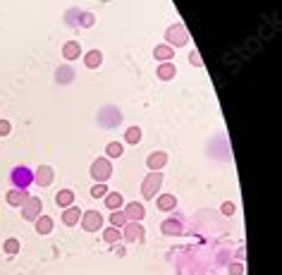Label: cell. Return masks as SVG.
<instances>
[{"instance_id": "cell-1", "label": "cell", "mask_w": 282, "mask_h": 275, "mask_svg": "<svg viewBox=\"0 0 282 275\" xmlns=\"http://www.w3.org/2000/svg\"><path fill=\"white\" fill-rule=\"evenodd\" d=\"M165 41H168L170 48H182V46H187L189 43V31L184 24H172L168 27V31H165Z\"/></svg>"}, {"instance_id": "cell-2", "label": "cell", "mask_w": 282, "mask_h": 275, "mask_svg": "<svg viewBox=\"0 0 282 275\" xmlns=\"http://www.w3.org/2000/svg\"><path fill=\"white\" fill-rule=\"evenodd\" d=\"M89 172H91V180H96V182H108L110 175H113L110 158H96L91 163V167H89Z\"/></svg>"}, {"instance_id": "cell-3", "label": "cell", "mask_w": 282, "mask_h": 275, "mask_svg": "<svg viewBox=\"0 0 282 275\" xmlns=\"http://www.w3.org/2000/svg\"><path fill=\"white\" fill-rule=\"evenodd\" d=\"M160 187H163V175L160 172H149L141 182V196L144 199H155Z\"/></svg>"}, {"instance_id": "cell-4", "label": "cell", "mask_w": 282, "mask_h": 275, "mask_svg": "<svg viewBox=\"0 0 282 275\" xmlns=\"http://www.w3.org/2000/svg\"><path fill=\"white\" fill-rule=\"evenodd\" d=\"M103 222H105V218L101 216V211H84L81 213V230L84 232H98V230H103Z\"/></svg>"}, {"instance_id": "cell-5", "label": "cell", "mask_w": 282, "mask_h": 275, "mask_svg": "<svg viewBox=\"0 0 282 275\" xmlns=\"http://www.w3.org/2000/svg\"><path fill=\"white\" fill-rule=\"evenodd\" d=\"M10 180L15 184V189H29V184L34 182V172L26 167V165H17L10 175Z\"/></svg>"}, {"instance_id": "cell-6", "label": "cell", "mask_w": 282, "mask_h": 275, "mask_svg": "<svg viewBox=\"0 0 282 275\" xmlns=\"http://www.w3.org/2000/svg\"><path fill=\"white\" fill-rule=\"evenodd\" d=\"M41 208H43V201L36 199V196H29L26 201L22 203V218L24 220H36L41 216Z\"/></svg>"}, {"instance_id": "cell-7", "label": "cell", "mask_w": 282, "mask_h": 275, "mask_svg": "<svg viewBox=\"0 0 282 275\" xmlns=\"http://www.w3.org/2000/svg\"><path fill=\"white\" fill-rule=\"evenodd\" d=\"M144 237H146V230H144L141 222H127L122 227V239L125 242H144Z\"/></svg>"}, {"instance_id": "cell-8", "label": "cell", "mask_w": 282, "mask_h": 275, "mask_svg": "<svg viewBox=\"0 0 282 275\" xmlns=\"http://www.w3.org/2000/svg\"><path fill=\"white\" fill-rule=\"evenodd\" d=\"M125 218H127V222H141V220L146 218V208H144V203L141 201H129L127 206H125Z\"/></svg>"}, {"instance_id": "cell-9", "label": "cell", "mask_w": 282, "mask_h": 275, "mask_svg": "<svg viewBox=\"0 0 282 275\" xmlns=\"http://www.w3.org/2000/svg\"><path fill=\"white\" fill-rule=\"evenodd\" d=\"M55 180V170L51 167V165H38L36 172H34V182L38 187H51Z\"/></svg>"}, {"instance_id": "cell-10", "label": "cell", "mask_w": 282, "mask_h": 275, "mask_svg": "<svg viewBox=\"0 0 282 275\" xmlns=\"http://www.w3.org/2000/svg\"><path fill=\"white\" fill-rule=\"evenodd\" d=\"M146 165H149L151 172H160L168 165V153L165 151H153V153H149V158H146Z\"/></svg>"}, {"instance_id": "cell-11", "label": "cell", "mask_w": 282, "mask_h": 275, "mask_svg": "<svg viewBox=\"0 0 282 275\" xmlns=\"http://www.w3.org/2000/svg\"><path fill=\"white\" fill-rule=\"evenodd\" d=\"M155 208H158L160 213L175 211V208H177V196H175V194H158V196H155Z\"/></svg>"}, {"instance_id": "cell-12", "label": "cell", "mask_w": 282, "mask_h": 275, "mask_svg": "<svg viewBox=\"0 0 282 275\" xmlns=\"http://www.w3.org/2000/svg\"><path fill=\"white\" fill-rule=\"evenodd\" d=\"M155 77L160 79V82H170V79H175L177 77V65L170 60V62H160L158 67H155Z\"/></svg>"}, {"instance_id": "cell-13", "label": "cell", "mask_w": 282, "mask_h": 275, "mask_svg": "<svg viewBox=\"0 0 282 275\" xmlns=\"http://www.w3.org/2000/svg\"><path fill=\"white\" fill-rule=\"evenodd\" d=\"M160 232H163L165 237H179V235H182V222L177 218H165L163 225H160Z\"/></svg>"}, {"instance_id": "cell-14", "label": "cell", "mask_w": 282, "mask_h": 275, "mask_svg": "<svg viewBox=\"0 0 282 275\" xmlns=\"http://www.w3.org/2000/svg\"><path fill=\"white\" fill-rule=\"evenodd\" d=\"M29 196H31V194H29L26 189H15V187H12V189L7 192V196H5V199H7V203H10V206H15V208H22V203L26 201Z\"/></svg>"}, {"instance_id": "cell-15", "label": "cell", "mask_w": 282, "mask_h": 275, "mask_svg": "<svg viewBox=\"0 0 282 275\" xmlns=\"http://www.w3.org/2000/svg\"><path fill=\"white\" fill-rule=\"evenodd\" d=\"M62 57H65L67 62L79 60V57H81V43H79V41H67V43L62 46Z\"/></svg>"}, {"instance_id": "cell-16", "label": "cell", "mask_w": 282, "mask_h": 275, "mask_svg": "<svg viewBox=\"0 0 282 275\" xmlns=\"http://www.w3.org/2000/svg\"><path fill=\"white\" fill-rule=\"evenodd\" d=\"M34 227H36L38 235H51L53 227H55V222H53L51 216H38V218L34 220Z\"/></svg>"}, {"instance_id": "cell-17", "label": "cell", "mask_w": 282, "mask_h": 275, "mask_svg": "<svg viewBox=\"0 0 282 275\" xmlns=\"http://www.w3.org/2000/svg\"><path fill=\"white\" fill-rule=\"evenodd\" d=\"M103 201L108 206V211H120V208L125 206V196H122L120 192H108V194L103 196Z\"/></svg>"}, {"instance_id": "cell-18", "label": "cell", "mask_w": 282, "mask_h": 275, "mask_svg": "<svg viewBox=\"0 0 282 275\" xmlns=\"http://www.w3.org/2000/svg\"><path fill=\"white\" fill-rule=\"evenodd\" d=\"M79 220H81V211H79V206H70V208H65V211H62V222H65L67 227H75Z\"/></svg>"}, {"instance_id": "cell-19", "label": "cell", "mask_w": 282, "mask_h": 275, "mask_svg": "<svg viewBox=\"0 0 282 275\" xmlns=\"http://www.w3.org/2000/svg\"><path fill=\"white\" fill-rule=\"evenodd\" d=\"M55 203L62 211L70 208V206H75V192H72V189H60L55 194Z\"/></svg>"}, {"instance_id": "cell-20", "label": "cell", "mask_w": 282, "mask_h": 275, "mask_svg": "<svg viewBox=\"0 0 282 275\" xmlns=\"http://www.w3.org/2000/svg\"><path fill=\"white\" fill-rule=\"evenodd\" d=\"M84 65L89 67V70H98L101 65H103V53L94 48V51H89V53H84Z\"/></svg>"}, {"instance_id": "cell-21", "label": "cell", "mask_w": 282, "mask_h": 275, "mask_svg": "<svg viewBox=\"0 0 282 275\" xmlns=\"http://www.w3.org/2000/svg\"><path fill=\"white\" fill-rule=\"evenodd\" d=\"M153 57L160 60V62H170V60L175 57V48H170L168 43H160V46L153 48Z\"/></svg>"}, {"instance_id": "cell-22", "label": "cell", "mask_w": 282, "mask_h": 275, "mask_svg": "<svg viewBox=\"0 0 282 275\" xmlns=\"http://www.w3.org/2000/svg\"><path fill=\"white\" fill-rule=\"evenodd\" d=\"M19 249H22V242H19L17 237H7L2 242V251H5L7 256H17Z\"/></svg>"}, {"instance_id": "cell-23", "label": "cell", "mask_w": 282, "mask_h": 275, "mask_svg": "<svg viewBox=\"0 0 282 275\" xmlns=\"http://www.w3.org/2000/svg\"><path fill=\"white\" fill-rule=\"evenodd\" d=\"M125 153V144L122 141H110L105 146V158H120Z\"/></svg>"}, {"instance_id": "cell-24", "label": "cell", "mask_w": 282, "mask_h": 275, "mask_svg": "<svg viewBox=\"0 0 282 275\" xmlns=\"http://www.w3.org/2000/svg\"><path fill=\"white\" fill-rule=\"evenodd\" d=\"M108 222H110V227H117V230H122V227L127 225V218H125L122 208H120V211H110V218H108Z\"/></svg>"}, {"instance_id": "cell-25", "label": "cell", "mask_w": 282, "mask_h": 275, "mask_svg": "<svg viewBox=\"0 0 282 275\" xmlns=\"http://www.w3.org/2000/svg\"><path fill=\"white\" fill-rule=\"evenodd\" d=\"M103 239L108 242V244H117L120 239H122V230H117V227H103Z\"/></svg>"}, {"instance_id": "cell-26", "label": "cell", "mask_w": 282, "mask_h": 275, "mask_svg": "<svg viewBox=\"0 0 282 275\" xmlns=\"http://www.w3.org/2000/svg\"><path fill=\"white\" fill-rule=\"evenodd\" d=\"M125 141L136 146V144L141 141V129L136 127V125H134V127H127V129H125Z\"/></svg>"}, {"instance_id": "cell-27", "label": "cell", "mask_w": 282, "mask_h": 275, "mask_svg": "<svg viewBox=\"0 0 282 275\" xmlns=\"http://www.w3.org/2000/svg\"><path fill=\"white\" fill-rule=\"evenodd\" d=\"M108 192H110V189L105 187V182H96L94 187H91V196H94V199H103Z\"/></svg>"}, {"instance_id": "cell-28", "label": "cell", "mask_w": 282, "mask_h": 275, "mask_svg": "<svg viewBox=\"0 0 282 275\" xmlns=\"http://www.w3.org/2000/svg\"><path fill=\"white\" fill-rule=\"evenodd\" d=\"M96 24V17L91 15V12H79V27H94Z\"/></svg>"}, {"instance_id": "cell-29", "label": "cell", "mask_w": 282, "mask_h": 275, "mask_svg": "<svg viewBox=\"0 0 282 275\" xmlns=\"http://www.w3.org/2000/svg\"><path fill=\"white\" fill-rule=\"evenodd\" d=\"M72 77H75V74H72V70H70V67L57 70V82H60V84H70V82H72Z\"/></svg>"}, {"instance_id": "cell-30", "label": "cell", "mask_w": 282, "mask_h": 275, "mask_svg": "<svg viewBox=\"0 0 282 275\" xmlns=\"http://www.w3.org/2000/svg\"><path fill=\"white\" fill-rule=\"evenodd\" d=\"M220 211H223V216H234V211H237V206L232 201H225L223 206H220Z\"/></svg>"}, {"instance_id": "cell-31", "label": "cell", "mask_w": 282, "mask_h": 275, "mask_svg": "<svg viewBox=\"0 0 282 275\" xmlns=\"http://www.w3.org/2000/svg\"><path fill=\"white\" fill-rule=\"evenodd\" d=\"M189 62H191V65H196V67H201V65H204V60H201V55H199V51H196V48L189 53Z\"/></svg>"}, {"instance_id": "cell-32", "label": "cell", "mask_w": 282, "mask_h": 275, "mask_svg": "<svg viewBox=\"0 0 282 275\" xmlns=\"http://www.w3.org/2000/svg\"><path fill=\"white\" fill-rule=\"evenodd\" d=\"M12 132V122H7V120H0V137H7Z\"/></svg>"}, {"instance_id": "cell-33", "label": "cell", "mask_w": 282, "mask_h": 275, "mask_svg": "<svg viewBox=\"0 0 282 275\" xmlns=\"http://www.w3.org/2000/svg\"><path fill=\"white\" fill-rule=\"evenodd\" d=\"M242 273H244L242 263H230V275H242Z\"/></svg>"}]
</instances>
